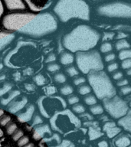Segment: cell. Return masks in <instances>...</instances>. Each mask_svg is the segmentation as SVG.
Wrapping results in <instances>:
<instances>
[{"label": "cell", "instance_id": "49", "mask_svg": "<svg viewBox=\"0 0 131 147\" xmlns=\"http://www.w3.org/2000/svg\"><path fill=\"white\" fill-rule=\"evenodd\" d=\"M56 59H57L56 55H55L54 53H51V54H49V55H48V57H46L45 62L46 63H48V64H49V63L55 62V61H56Z\"/></svg>", "mask_w": 131, "mask_h": 147}, {"label": "cell", "instance_id": "58", "mask_svg": "<svg viewBox=\"0 0 131 147\" xmlns=\"http://www.w3.org/2000/svg\"><path fill=\"white\" fill-rule=\"evenodd\" d=\"M87 2H105L107 0H87Z\"/></svg>", "mask_w": 131, "mask_h": 147}, {"label": "cell", "instance_id": "50", "mask_svg": "<svg viewBox=\"0 0 131 147\" xmlns=\"http://www.w3.org/2000/svg\"><path fill=\"white\" fill-rule=\"evenodd\" d=\"M5 12H6V11H5V9L3 2H2V0H0V25H1V22H2V17L5 14Z\"/></svg>", "mask_w": 131, "mask_h": 147}, {"label": "cell", "instance_id": "63", "mask_svg": "<svg viewBox=\"0 0 131 147\" xmlns=\"http://www.w3.org/2000/svg\"><path fill=\"white\" fill-rule=\"evenodd\" d=\"M3 67H4V64H2V63H0V70H2L3 68Z\"/></svg>", "mask_w": 131, "mask_h": 147}, {"label": "cell", "instance_id": "56", "mask_svg": "<svg viewBox=\"0 0 131 147\" xmlns=\"http://www.w3.org/2000/svg\"><path fill=\"white\" fill-rule=\"evenodd\" d=\"M98 147H108V143L106 141H101L98 143Z\"/></svg>", "mask_w": 131, "mask_h": 147}, {"label": "cell", "instance_id": "53", "mask_svg": "<svg viewBox=\"0 0 131 147\" xmlns=\"http://www.w3.org/2000/svg\"><path fill=\"white\" fill-rule=\"evenodd\" d=\"M128 37V34L125 33V32H119L117 34H115L114 38H116L117 40H120V39H124Z\"/></svg>", "mask_w": 131, "mask_h": 147}, {"label": "cell", "instance_id": "16", "mask_svg": "<svg viewBox=\"0 0 131 147\" xmlns=\"http://www.w3.org/2000/svg\"><path fill=\"white\" fill-rule=\"evenodd\" d=\"M61 140L58 134H54L50 138H43L40 142L41 147H55V145H58Z\"/></svg>", "mask_w": 131, "mask_h": 147}, {"label": "cell", "instance_id": "8", "mask_svg": "<svg viewBox=\"0 0 131 147\" xmlns=\"http://www.w3.org/2000/svg\"><path fill=\"white\" fill-rule=\"evenodd\" d=\"M103 110L108 113L110 117L114 119H120L124 117L130 110L126 101L116 94L112 97L104 99L102 100Z\"/></svg>", "mask_w": 131, "mask_h": 147}, {"label": "cell", "instance_id": "29", "mask_svg": "<svg viewBox=\"0 0 131 147\" xmlns=\"http://www.w3.org/2000/svg\"><path fill=\"white\" fill-rule=\"evenodd\" d=\"M118 58L120 61L123 60L128 59L131 58V50L130 48H127V49H124L118 51Z\"/></svg>", "mask_w": 131, "mask_h": 147}, {"label": "cell", "instance_id": "52", "mask_svg": "<svg viewBox=\"0 0 131 147\" xmlns=\"http://www.w3.org/2000/svg\"><path fill=\"white\" fill-rule=\"evenodd\" d=\"M129 84V81L126 78H122L120 80H117V86L118 87H124V86H126V85H128Z\"/></svg>", "mask_w": 131, "mask_h": 147}, {"label": "cell", "instance_id": "59", "mask_svg": "<svg viewBox=\"0 0 131 147\" xmlns=\"http://www.w3.org/2000/svg\"><path fill=\"white\" fill-rule=\"evenodd\" d=\"M22 147H34V146L33 143H32V142H28V143H27V144L25 145V146Z\"/></svg>", "mask_w": 131, "mask_h": 147}, {"label": "cell", "instance_id": "57", "mask_svg": "<svg viewBox=\"0 0 131 147\" xmlns=\"http://www.w3.org/2000/svg\"><path fill=\"white\" fill-rule=\"evenodd\" d=\"M24 72H25H25L27 73V74H32V70L28 67V68H27L26 70H25V71H24Z\"/></svg>", "mask_w": 131, "mask_h": 147}, {"label": "cell", "instance_id": "41", "mask_svg": "<svg viewBox=\"0 0 131 147\" xmlns=\"http://www.w3.org/2000/svg\"><path fill=\"white\" fill-rule=\"evenodd\" d=\"M121 67L124 70H127V69L131 68V58H128V59H125L121 61Z\"/></svg>", "mask_w": 131, "mask_h": 147}, {"label": "cell", "instance_id": "6", "mask_svg": "<svg viewBox=\"0 0 131 147\" xmlns=\"http://www.w3.org/2000/svg\"><path fill=\"white\" fill-rule=\"evenodd\" d=\"M99 16L109 18H125L130 19L131 17V5L130 1L113 0L103 2L97 8Z\"/></svg>", "mask_w": 131, "mask_h": 147}, {"label": "cell", "instance_id": "12", "mask_svg": "<svg viewBox=\"0 0 131 147\" xmlns=\"http://www.w3.org/2000/svg\"><path fill=\"white\" fill-rule=\"evenodd\" d=\"M6 12L28 10L22 0H2Z\"/></svg>", "mask_w": 131, "mask_h": 147}, {"label": "cell", "instance_id": "1", "mask_svg": "<svg viewBox=\"0 0 131 147\" xmlns=\"http://www.w3.org/2000/svg\"><path fill=\"white\" fill-rule=\"evenodd\" d=\"M59 22L51 11L33 12L29 10L5 12L0 28L32 38H41L55 33Z\"/></svg>", "mask_w": 131, "mask_h": 147}, {"label": "cell", "instance_id": "46", "mask_svg": "<svg viewBox=\"0 0 131 147\" xmlns=\"http://www.w3.org/2000/svg\"><path fill=\"white\" fill-rule=\"evenodd\" d=\"M55 147H74V146L69 140H63L62 142H60L57 146H55Z\"/></svg>", "mask_w": 131, "mask_h": 147}, {"label": "cell", "instance_id": "43", "mask_svg": "<svg viewBox=\"0 0 131 147\" xmlns=\"http://www.w3.org/2000/svg\"><path fill=\"white\" fill-rule=\"evenodd\" d=\"M11 136H12V139H13L14 141H18L22 136H24V133H23V131L21 130V129H16V130L12 133V135Z\"/></svg>", "mask_w": 131, "mask_h": 147}, {"label": "cell", "instance_id": "36", "mask_svg": "<svg viewBox=\"0 0 131 147\" xmlns=\"http://www.w3.org/2000/svg\"><path fill=\"white\" fill-rule=\"evenodd\" d=\"M54 79L58 84H64L66 82V76L63 73H57L55 74Z\"/></svg>", "mask_w": 131, "mask_h": 147}, {"label": "cell", "instance_id": "30", "mask_svg": "<svg viewBox=\"0 0 131 147\" xmlns=\"http://www.w3.org/2000/svg\"><path fill=\"white\" fill-rule=\"evenodd\" d=\"M60 92H61V94L63 96H70V95L73 94L74 89L71 85L65 84L63 87H61Z\"/></svg>", "mask_w": 131, "mask_h": 147}, {"label": "cell", "instance_id": "2", "mask_svg": "<svg viewBox=\"0 0 131 147\" xmlns=\"http://www.w3.org/2000/svg\"><path fill=\"white\" fill-rule=\"evenodd\" d=\"M101 38L100 32L91 25L79 24L64 34L61 44L64 49L75 54L94 49Z\"/></svg>", "mask_w": 131, "mask_h": 147}, {"label": "cell", "instance_id": "23", "mask_svg": "<svg viewBox=\"0 0 131 147\" xmlns=\"http://www.w3.org/2000/svg\"><path fill=\"white\" fill-rule=\"evenodd\" d=\"M113 46V44L110 41H104L102 42V44L100 46V51L99 52L103 53V54H107L112 51Z\"/></svg>", "mask_w": 131, "mask_h": 147}, {"label": "cell", "instance_id": "17", "mask_svg": "<svg viewBox=\"0 0 131 147\" xmlns=\"http://www.w3.org/2000/svg\"><path fill=\"white\" fill-rule=\"evenodd\" d=\"M118 126L124 128L127 132L131 131V111L129 110L128 113L125 116L122 117L121 118L118 119L117 122Z\"/></svg>", "mask_w": 131, "mask_h": 147}, {"label": "cell", "instance_id": "62", "mask_svg": "<svg viewBox=\"0 0 131 147\" xmlns=\"http://www.w3.org/2000/svg\"><path fill=\"white\" fill-rule=\"evenodd\" d=\"M2 136H3V131L0 129V137H2Z\"/></svg>", "mask_w": 131, "mask_h": 147}, {"label": "cell", "instance_id": "37", "mask_svg": "<svg viewBox=\"0 0 131 147\" xmlns=\"http://www.w3.org/2000/svg\"><path fill=\"white\" fill-rule=\"evenodd\" d=\"M45 92L47 96H53L57 92V88L55 86H46L45 87Z\"/></svg>", "mask_w": 131, "mask_h": 147}, {"label": "cell", "instance_id": "18", "mask_svg": "<svg viewBox=\"0 0 131 147\" xmlns=\"http://www.w3.org/2000/svg\"><path fill=\"white\" fill-rule=\"evenodd\" d=\"M60 63L64 66L71 65L74 62V54L68 51H64L60 55Z\"/></svg>", "mask_w": 131, "mask_h": 147}, {"label": "cell", "instance_id": "48", "mask_svg": "<svg viewBox=\"0 0 131 147\" xmlns=\"http://www.w3.org/2000/svg\"><path fill=\"white\" fill-rule=\"evenodd\" d=\"M112 78L114 80L117 81V80H120L122 78H124V73L122 71H114V73L113 74Z\"/></svg>", "mask_w": 131, "mask_h": 147}, {"label": "cell", "instance_id": "26", "mask_svg": "<svg viewBox=\"0 0 131 147\" xmlns=\"http://www.w3.org/2000/svg\"><path fill=\"white\" fill-rule=\"evenodd\" d=\"M91 88L89 86L88 84H83L79 86L78 88V93L81 95V96H85L91 93Z\"/></svg>", "mask_w": 131, "mask_h": 147}, {"label": "cell", "instance_id": "27", "mask_svg": "<svg viewBox=\"0 0 131 147\" xmlns=\"http://www.w3.org/2000/svg\"><path fill=\"white\" fill-rule=\"evenodd\" d=\"M12 90V84L10 83H3L2 85H0V97L9 93Z\"/></svg>", "mask_w": 131, "mask_h": 147}, {"label": "cell", "instance_id": "39", "mask_svg": "<svg viewBox=\"0 0 131 147\" xmlns=\"http://www.w3.org/2000/svg\"><path fill=\"white\" fill-rule=\"evenodd\" d=\"M80 101V99L78 96H75V95H70V96L68 97L67 99V102L68 103L69 105H74V104H76V103H79Z\"/></svg>", "mask_w": 131, "mask_h": 147}, {"label": "cell", "instance_id": "34", "mask_svg": "<svg viewBox=\"0 0 131 147\" xmlns=\"http://www.w3.org/2000/svg\"><path fill=\"white\" fill-rule=\"evenodd\" d=\"M61 68V67L58 64L55 63V62H52V63H49L47 65V70L49 71L50 73H56L57 71H58Z\"/></svg>", "mask_w": 131, "mask_h": 147}, {"label": "cell", "instance_id": "51", "mask_svg": "<svg viewBox=\"0 0 131 147\" xmlns=\"http://www.w3.org/2000/svg\"><path fill=\"white\" fill-rule=\"evenodd\" d=\"M43 123V120L39 117L38 115H35L33 118V123H32V126H35V125H39Z\"/></svg>", "mask_w": 131, "mask_h": 147}, {"label": "cell", "instance_id": "38", "mask_svg": "<svg viewBox=\"0 0 131 147\" xmlns=\"http://www.w3.org/2000/svg\"><path fill=\"white\" fill-rule=\"evenodd\" d=\"M11 117L9 115L5 114L4 113L2 117H0V125L2 126H5L8 123L11 121Z\"/></svg>", "mask_w": 131, "mask_h": 147}, {"label": "cell", "instance_id": "44", "mask_svg": "<svg viewBox=\"0 0 131 147\" xmlns=\"http://www.w3.org/2000/svg\"><path fill=\"white\" fill-rule=\"evenodd\" d=\"M17 142H18V146L22 147L24 146L25 145H26L27 143L29 142V139H28V137H27V136H22Z\"/></svg>", "mask_w": 131, "mask_h": 147}, {"label": "cell", "instance_id": "22", "mask_svg": "<svg viewBox=\"0 0 131 147\" xmlns=\"http://www.w3.org/2000/svg\"><path fill=\"white\" fill-rule=\"evenodd\" d=\"M115 48L117 51H120L124 49L130 48V45L126 40V38L120 39V40H117V41L115 42Z\"/></svg>", "mask_w": 131, "mask_h": 147}, {"label": "cell", "instance_id": "60", "mask_svg": "<svg viewBox=\"0 0 131 147\" xmlns=\"http://www.w3.org/2000/svg\"><path fill=\"white\" fill-rule=\"evenodd\" d=\"M5 112H4V110L3 109H2V108H0V117H2V115L4 114Z\"/></svg>", "mask_w": 131, "mask_h": 147}, {"label": "cell", "instance_id": "40", "mask_svg": "<svg viewBox=\"0 0 131 147\" xmlns=\"http://www.w3.org/2000/svg\"><path fill=\"white\" fill-rule=\"evenodd\" d=\"M118 68H119V64H118L117 62H112V63H110V64L107 66V71L108 72H110V73L114 72V71H117Z\"/></svg>", "mask_w": 131, "mask_h": 147}, {"label": "cell", "instance_id": "13", "mask_svg": "<svg viewBox=\"0 0 131 147\" xmlns=\"http://www.w3.org/2000/svg\"><path fill=\"white\" fill-rule=\"evenodd\" d=\"M25 110L23 112H19L18 115H17V119L21 123H27L29 122L33 117L34 115V110H35V107L34 106L32 103H28V105L25 106V107L24 108Z\"/></svg>", "mask_w": 131, "mask_h": 147}, {"label": "cell", "instance_id": "10", "mask_svg": "<svg viewBox=\"0 0 131 147\" xmlns=\"http://www.w3.org/2000/svg\"><path fill=\"white\" fill-rule=\"evenodd\" d=\"M16 97L13 100L7 105V110L11 113L16 114L21 112L28 104V99L25 96H22L19 97Z\"/></svg>", "mask_w": 131, "mask_h": 147}, {"label": "cell", "instance_id": "25", "mask_svg": "<svg viewBox=\"0 0 131 147\" xmlns=\"http://www.w3.org/2000/svg\"><path fill=\"white\" fill-rule=\"evenodd\" d=\"M90 111L93 115H101L103 113L104 110H103V106L98 104V103H96V104L90 107Z\"/></svg>", "mask_w": 131, "mask_h": 147}, {"label": "cell", "instance_id": "31", "mask_svg": "<svg viewBox=\"0 0 131 147\" xmlns=\"http://www.w3.org/2000/svg\"><path fill=\"white\" fill-rule=\"evenodd\" d=\"M34 81L38 86H44L47 83V79L43 74H39L34 77Z\"/></svg>", "mask_w": 131, "mask_h": 147}, {"label": "cell", "instance_id": "32", "mask_svg": "<svg viewBox=\"0 0 131 147\" xmlns=\"http://www.w3.org/2000/svg\"><path fill=\"white\" fill-rule=\"evenodd\" d=\"M115 34H116V33L114 32H104L101 38V41H102V42L111 41L114 38Z\"/></svg>", "mask_w": 131, "mask_h": 147}, {"label": "cell", "instance_id": "42", "mask_svg": "<svg viewBox=\"0 0 131 147\" xmlns=\"http://www.w3.org/2000/svg\"><path fill=\"white\" fill-rule=\"evenodd\" d=\"M86 81H87V80H86V78H85L84 77H77V78H75L74 79L73 83L75 86L79 87L80 85L86 83Z\"/></svg>", "mask_w": 131, "mask_h": 147}, {"label": "cell", "instance_id": "3", "mask_svg": "<svg viewBox=\"0 0 131 147\" xmlns=\"http://www.w3.org/2000/svg\"><path fill=\"white\" fill-rule=\"evenodd\" d=\"M51 12L61 23L72 20L90 22L91 9L87 0H57L51 8Z\"/></svg>", "mask_w": 131, "mask_h": 147}, {"label": "cell", "instance_id": "4", "mask_svg": "<svg viewBox=\"0 0 131 147\" xmlns=\"http://www.w3.org/2000/svg\"><path fill=\"white\" fill-rule=\"evenodd\" d=\"M86 80L94 92L97 99L103 100L117 94V90L105 71H92L88 74Z\"/></svg>", "mask_w": 131, "mask_h": 147}, {"label": "cell", "instance_id": "19", "mask_svg": "<svg viewBox=\"0 0 131 147\" xmlns=\"http://www.w3.org/2000/svg\"><path fill=\"white\" fill-rule=\"evenodd\" d=\"M21 95V92L18 90H11L9 93H7L5 95L2 96V98L0 100V103L2 106H7L10 102L13 100L14 99L18 97Z\"/></svg>", "mask_w": 131, "mask_h": 147}, {"label": "cell", "instance_id": "24", "mask_svg": "<svg viewBox=\"0 0 131 147\" xmlns=\"http://www.w3.org/2000/svg\"><path fill=\"white\" fill-rule=\"evenodd\" d=\"M84 101L85 104H87V106H92L94 105L97 103V99L94 94H89L87 95H85L84 97Z\"/></svg>", "mask_w": 131, "mask_h": 147}, {"label": "cell", "instance_id": "5", "mask_svg": "<svg viewBox=\"0 0 131 147\" xmlns=\"http://www.w3.org/2000/svg\"><path fill=\"white\" fill-rule=\"evenodd\" d=\"M74 61L79 72L86 75L92 71H103L104 68L101 53L95 49L75 53Z\"/></svg>", "mask_w": 131, "mask_h": 147}, {"label": "cell", "instance_id": "9", "mask_svg": "<svg viewBox=\"0 0 131 147\" xmlns=\"http://www.w3.org/2000/svg\"><path fill=\"white\" fill-rule=\"evenodd\" d=\"M24 4L29 10L33 12H41L49 11L57 0H22Z\"/></svg>", "mask_w": 131, "mask_h": 147}, {"label": "cell", "instance_id": "33", "mask_svg": "<svg viewBox=\"0 0 131 147\" xmlns=\"http://www.w3.org/2000/svg\"><path fill=\"white\" fill-rule=\"evenodd\" d=\"M71 110H73L74 113H78V114H81V113L85 112V107L81 103H79L72 105V109Z\"/></svg>", "mask_w": 131, "mask_h": 147}, {"label": "cell", "instance_id": "28", "mask_svg": "<svg viewBox=\"0 0 131 147\" xmlns=\"http://www.w3.org/2000/svg\"><path fill=\"white\" fill-rule=\"evenodd\" d=\"M65 72L71 78L78 76L79 74V71H78V68L74 65H73V64H71V65H68V66L67 67L66 69H65Z\"/></svg>", "mask_w": 131, "mask_h": 147}, {"label": "cell", "instance_id": "45", "mask_svg": "<svg viewBox=\"0 0 131 147\" xmlns=\"http://www.w3.org/2000/svg\"><path fill=\"white\" fill-rule=\"evenodd\" d=\"M120 92L124 96H127L131 93V87L129 84L121 87H120Z\"/></svg>", "mask_w": 131, "mask_h": 147}, {"label": "cell", "instance_id": "61", "mask_svg": "<svg viewBox=\"0 0 131 147\" xmlns=\"http://www.w3.org/2000/svg\"><path fill=\"white\" fill-rule=\"evenodd\" d=\"M126 74L128 76H130L131 74V68L130 69H127V70H126Z\"/></svg>", "mask_w": 131, "mask_h": 147}, {"label": "cell", "instance_id": "35", "mask_svg": "<svg viewBox=\"0 0 131 147\" xmlns=\"http://www.w3.org/2000/svg\"><path fill=\"white\" fill-rule=\"evenodd\" d=\"M6 133L8 135H12V133L17 129V125L13 122H9L6 124Z\"/></svg>", "mask_w": 131, "mask_h": 147}, {"label": "cell", "instance_id": "47", "mask_svg": "<svg viewBox=\"0 0 131 147\" xmlns=\"http://www.w3.org/2000/svg\"><path fill=\"white\" fill-rule=\"evenodd\" d=\"M115 58H116V55H115L114 53H107L104 57V61L110 63V62L113 61Z\"/></svg>", "mask_w": 131, "mask_h": 147}, {"label": "cell", "instance_id": "54", "mask_svg": "<svg viewBox=\"0 0 131 147\" xmlns=\"http://www.w3.org/2000/svg\"><path fill=\"white\" fill-rule=\"evenodd\" d=\"M25 89L29 92L34 91V89H35V86L32 84H26L25 85Z\"/></svg>", "mask_w": 131, "mask_h": 147}, {"label": "cell", "instance_id": "20", "mask_svg": "<svg viewBox=\"0 0 131 147\" xmlns=\"http://www.w3.org/2000/svg\"><path fill=\"white\" fill-rule=\"evenodd\" d=\"M88 135H89L90 140H94L98 139L103 135V133H101V129L98 126H88Z\"/></svg>", "mask_w": 131, "mask_h": 147}, {"label": "cell", "instance_id": "14", "mask_svg": "<svg viewBox=\"0 0 131 147\" xmlns=\"http://www.w3.org/2000/svg\"><path fill=\"white\" fill-rule=\"evenodd\" d=\"M103 132H105L107 133L109 138H113L115 136H117L120 132H121V129L117 126L116 123L114 122H106L104 125L103 126Z\"/></svg>", "mask_w": 131, "mask_h": 147}, {"label": "cell", "instance_id": "15", "mask_svg": "<svg viewBox=\"0 0 131 147\" xmlns=\"http://www.w3.org/2000/svg\"><path fill=\"white\" fill-rule=\"evenodd\" d=\"M45 134L51 135V130L48 125H41L37 126L33 129V138L35 140H40L44 137Z\"/></svg>", "mask_w": 131, "mask_h": 147}, {"label": "cell", "instance_id": "11", "mask_svg": "<svg viewBox=\"0 0 131 147\" xmlns=\"http://www.w3.org/2000/svg\"><path fill=\"white\" fill-rule=\"evenodd\" d=\"M16 36V33L0 28V53L15 41Z\"/></svg>", "mask_w": 131, "mask_h": 147}, {"label": "cell", "instance_id": "64", "mask_svg": "<svg viewBox=\"0 0 131 147\" xmlns=\"http://www.w3.org/2000/svg\"><path fill=\"white\" fill-rule=\"evenodd\" d=\"M5 75L1 76V77H0V81H1L2 80H3V79H5Z\"/></svg>", "mask_w": 131, "mask_h": 147}, {"label": "cell", "instance_id": "21", "mask_svg": "<svg viewBox=\"0 0 131 147\" xmlns=\"http://www.w3.org/2000/svg\"><path fill=\"white\" fill-rule=\"evenodd\" d=\"M130 139L129 136H120L115 140L114 144L117 147H128L130 145Z\"/></svg>", "mask_w": 131, "mask_h": 147}, {"label": "cell", "instance_id": "55", "mask_svg": "<svg viewBox=\"0 0 131 147\" xmlns=\"http://www.w3.org/2000/svg\"><path fill=\"white\" fill-rule=\"evenodd\" d=\"M80 117H82V118H85V119H89V120H91V119H93V117H92L91 115L88 114V113H81V115L80 116Z\"/></svg>", "mask_w": 131, "mask_h": 147}, {"label": "cell", "instance_id": "7", "mask_svg": "<svg viewBox=\"0 0 131 147\" xmlns=\"http://www.w3.org/2000/svg\"><path fill=\"white\" fill-rule=\"evenodd\" d=\"M66 101L61 96H42L38 100V107L41 114L45 118H50L49 111L55 113L66 109Z\"/></svg>", "mask_w": 131, "mask_h": 147}]
</instances>
